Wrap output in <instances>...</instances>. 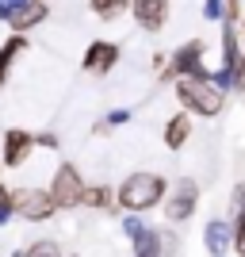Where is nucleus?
Segmentation results:
<instances>
[{
  "label": "nucleus",
  "instance_id": "14",
  "mask_svg": "<svg viewBox=\"0 0 245 257\" xmlns=\"http://www.w3.org/2000/svg\"><path fill=\"white\" fill-rule=\"evenodd\" d=\"M134 257H169V249H165V234L146 226V230L134 238Z\"/></svg>",
  "mask_w": 245,
  "mask_h": 257
},
{
  "label": "nucleus",
  "instance_id": "19",
  "mask_svg": "<svg viewBox=\"0 0 245 257\" xmlns=\"http://www.w3.org/2000/svg\"><path fill=\"white\" fill-rule=\"evenodd\" d=\"M111 204H119V196H111L107 188H88L85 207H111Z\"/></svg>",
  "mask_w": 245,
  "mask_h": 257
},
{
  "label": "nucleus",
  "instance_id": "17",
  "mask_svg": "<svg viewBox=\"0 0 245 257\" xmlns=\"http://www.w3.org/2000/svg\"><path fill=\"white\" fill-rule=\"evenodd\" d=\"M16 257H65V253L54 238H43V242H35V246H27V249H16Z\"/></svg>",
  "mask_w": 245,
  "mask_h": 257
},
{
  "label": "nucleus",
  "instance_id": "15",
  "mask_svg": "<svg viewBox=\"0 0 245 257\" xmlns=\"http://www.w3.org/2000/svg\"><path fill=\"white\" fill-rule=\"evenodd\" d=\"M27 50V35H12L8 43L0 46V85H4V81H8V69H12V62H16V58H20V54Z\"/></svg>",
  "mask_w": 245,
  "mask_h": 257
},
{
  "label": "nucleus",
  "instance_id": "22",
  "mask_svg": "<svg viewBox=\"0 0 245 257\" xmlns=\"http://www.w3.org/2000/svg\"><path fill=\"white\" fill-rule=\"evenodd\" d=\"M104 123H107V127H127V123H130V111H127V107H115V111H107Z\"/></svg>",
  "mask_w": 245,
  "mask_h": 257
},
{
  "label": "nucleus",
  "instance_id": "7",
  "mask_svg": "<svg viewBox=\"0 0 245 257\" xmlns=\"http://www.w3.org/2000/svg\"><path fill=\"white\" fill-rule=\"evenodd\" d=\"M39 146V139H35L31 131H23V127H12L4 131V165H23V161L31 158V150Z\"/></svg>",
  "mask_w": 245,
  "mask_h": 257
},
{
  "label": "nucleus",
  "instance_id": "24",
  "mask_svg": "<svg viewBox=\"0 0 245 257\" xmlns=\"http://www.w3.org/2000/svg\"><path fill=\"white\" fill-rule=\"evenodd\" d=\"M39 146H50V150H58V139H54V135H39Z\"/></svg>",
  "mask_w": 245,
  "mask_h": 257
},
{
  "label": "nucleus",
  "instance_id": "18",
  "mask_svg": "<svg viewBox=\"0 0 245 257\" xmlns=\"http://www.w3.org/2000/svg\"><path fill=\"white\" fill-rule=\"evenodd\" d=\"M203 16L214 20V23H226L230 20V4L226 0H203Z\"/></svg>",
  "mask_w": 245,
  "mask_h": 257
},
{
  "label": "nucleus",
  "instance_id": "20",
  "mask_svg": "<svg viewBox=\"0 0 245 257\" xmlns=\"http://www.w3.org/2000/svg\"><path fill=\"white\" fill-rule=\"evenodd\" d=\"M12 215H16V196H12L8 188H4V184H0V226L8 223Z\"/></svg>",
  "mask_w": 245,
  "mask_h": 257
},
{
  "label": "nucleus",
  "instance_id": "13",
  "mask_svg": "<svg viewBox=\"0 0 245 257\" xmlns=\"http://www.w3.org/2000/svg\"><path fill=\"white\" fill-rule=\"evenodd\" d=\"M188 139H192V111L184 107V111H176V115L169 119V127H165V146H169V150H184Z\"/></svg>",
  "mask_w": 245,
  "mask_h": 257
},
{
  "label": "nucleus",
  "instance_id": "5",
  "mask_svg": "<svg viewBox=\"0 0 245 257\" xmlns=\"http://www.w3.org/2000/svg\"><path fill=\"white\" fill-rule=\"evenodd\" d=\"M195 204H199V184H195L192 177H184V181L172 188V196L165 200V219H169V223H188Z\"/></svg>",
  "mask_w": 245,
  "mask_h": 257
},
{
  "label": "nucleus",
  "instance_id": "12",
  "mask_svg": "<svg viewBox=\"0 0 245 257\" xmlns=\"http://www.w3.org/2000/svg\"><path fill=\"white\" fill-rule=\"evenodd\" d=\"M230 223H234V249L245 257V181L230 196Z\"/></svg>",
  "mask_w": 245,
  "mask_h": 257
},
{
  "label": "nucleus",
  "instance_id": "3",
  "mask_svg": "<svg viewBox=\"0 0 245 257\" xmlns=\"http://www.w3.org/2000/svg\"><path fill=\"white\" fill-rule=\"evenodd\" d=\"M50 192H54V200H58V207H62V211H69V207H81V204H85L88 184H85V177L77 173L73 161H62V165L54 169Z\"/></svg>",
  "mask_w": 245,
  "mask_h": 257
},
{
  "label": "nucleus",
  "instance_id": "8",
  "mask_svg": "<svg viewBox=\"0 0 245 257\" xmlns=\"http://www.w3.org/2000/svg\"><path fill=\"white\" fill-rule=\"evenodd\" d=\"M130 16L138 20L142 31H161L165 20H169V0H134V4H130Z\"/></svg>",
  "mask_w": 245,
  "mask_h": 257
},
{
  "label": "nucleus",
  "instance_id": "9",
  "mask_svg": "<svg viewBox=\"0 0 245 257\" xmlns=\"http://www.w3.org/2000/svg\"><path fill=\"white\" fill-rule=\"evenodd\" d=\"M46 16H50V8H46L43 0H23L20 8H12V16H8V20H4V23H8L12 31L27 35V31H31V27H39V23H43Z\"/></svg>",
  "mask_w": 245,
  "mask_h": 257
},
{
  "label": "nucleus",
  "instance_id": "4",
  "mask_svg": "<svg viewBox=\"0 0 245 257\" xmlns=\"http://www.w3.org/2000/svg\"><path fill=\"white\" fill-rule=\"evenodd\" d=\"M54 211H58V200H54L50 188H23V192L16 196V215L27 219V223H43Z\"/></svg>",
  "mask_w": 245,
  "mask_h": 257
},
{
  "label": "nucleus",
  "instance_id": "1",
  "mask_svg": "<svg viewBox=\"0 0 245 257\" xmlns=\"http://www.w3.org/2000/svg\"><path fill=\"white\" fill-rule=\"evenodd\" d=\"M176 100H180V107H188L192 115H203V119H214L218 111H222V104H226L222 88L214 85L211 73L176 77Z\"/></svg>",
  "mask_w": 245,
  "mask_h": 257
},
{
  "label": "nucleus",
  "instance_id": "6",
  "mask_svg": "<svg viewBox=\"0 0 245 257\" xmlns=\"http://www.w3.org/2000/svg\"><path fill=\"white\" fill-rule=\"evenodd\" d=\"M203 54H207V43H203V39L184 43L180 50L172 54V65L165 69V81H176V77H188V73H207V69H203Z\"/></svg>",
  "mask_w": 245,
  "mask_h": 257
},
{
  "label": "nucleus",
  "instance_id": "16",
  "mask_svg": "<svg viewBox=\"0 0 245 257\" xmlns=\"http://www.w3.org/2000/svg\"><path fill=\"white\" fill-rule=\"evenodd\" d=\"M88 4H92V16H100V20H119L123 12H130L134 0H88Z\"/></svg>",
  "mask_w": 245,
  "mask_h": 257
},
{
  "label": "nucleus",
  "instance_id": "2",
  "mask_svg": "<svg viewBox=\"0 0 245 257\" xmlns=\"http://www.w3.org/2000/svg\"><path fill=\"white\" fill-rule=\"evenodd\" d=\"M165 188L169 184L157 173H130L127 181L115 188V196H119L123 211H149V207H157L165 200Z\"/></svg>",
  "mask_w": 245,
  "mask_h": 257
},
{
  "label": "nucleus",
  "instance_id": "10",
  "mask_svg": "<svg viewBox=\"0 0 245 257\" xmlns=\"http://www.w3.org/2000/svg\"><path fill=\"white\" fill-rule=\"evenodd\" d=\"M203 242L211 249V257H226V249H234V223L230 219H211L203 230Z\"/></svg>",
  "mask_w": 245,
  "mask_h": 257
},
{
  "label": "nucleus",
  "instance_id": "23",
  "mask_svg": "<svg viewBox=\"0 0 245 257\" xmlns=\"http://www.w3.org/2000/svg\"><path fill=\"white\" fill-rule=\"evenodd\" d=\"M230 4V20H241V0H226Z\"/></svg>",
  "mask_w": 245,
  "mask_h": 257
},
{
  "label": "nucleus",
  "instance_id": "21",
  "mask_svg": "<svg viewBox=\"0 0 245 257\" xmlns=\"http://www.w3.org/2000/svg\"><path fill=\"white\" fill-rule=\"evenodd\" d=\"M138 215H142V211H127V219H123V230H127V238H130V242H134V238H138L142 230H146V223H142Z\"/></svg>",
  "mask_w": 245,
  "mask_h": 257
},
{
  "label": "nucleus",
  "instance_id": "25",
  "mask_svg": "<svg viewBox=\"0 0 245 257\" xmlns=\"http://www.w3.org/2000/svg\"><path fill=\"white\" fill-rule=\"evenodd\" d=\"M69 257H73V253H69Z\"/></svg>",
  "mask_w": 245,
  "mask_h": 257
},
{
  "label": "nucleus",
  "instance_id": "11",
  "mask_svg": "<svg viewBox=\"0 0 245 257\" xmlns=\"http://www.w3.org/2000/svg\"><path fill=\"white\" fill-rule=\"evenodd\" d=\"M111 65H119V46L96 39V43L85 50V69H88V73H107Z\"/></svg>",
  "mask_w": 245,
  "mask_h": 257
}]
</instances>
